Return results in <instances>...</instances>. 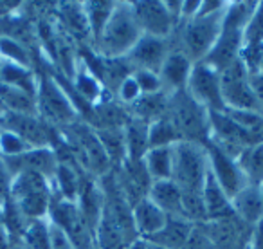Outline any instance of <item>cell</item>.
Instances as JSON below:
<instances>
[{
	"mask_svg": "<svg viewBox=\"0 0 263 249\" xmlns=\"http://www.w3.org/2000/svg\"><path fill=\"white\" fill-rule=\"evenodd\" d=\"M141 37L143 31L134 15L132 2H116V8L106 26L92 42L94 55L106 60L126 58V55L134 49Z\"/></svg>",
	"mask_w": 263,
	"mask_h": 249,
	"instance_id": "cell-1",
	"label": "cell"
},
{
	"mask_svg": "<svg viewBox=\"0 0 263 249\" xmlns=\"http://www.w3.org/2000/svg\"><path fill=\"white\" fill-rule=\"evenodd\" d=\"M223 9L213 15H197L195 19L180 24L172 37L173 47L180 49L193 63L202 62L215 47L222 33Z\"/></svg>",
	"mask_w": 263,
	"mask_h": 249,
	"instance_id": "cell-2",
	"label": "cell"
},
{
	"mask_svg": "<svg viewBox=\"0 0 263 249\" xmlns=\"http://www.w3.org/2000/svg\"><path fill=\"white\" fill-rule=\"evenodd\" d=\"M36 112L40 119H44L56 130H62L81 119L65 87L60 83L58 78L49 74L38 78Z\"/></svg>",
	"mask_w": 263,
	"mask_h": 249,
	"instance_id": "cell-3",
	"label": "cell"
},
{
	"mask_svg": "<svg viewBox=\"0 0 263 249\" xmlns=\"http://www.w3.org/2000/svg\"><path fill=\"white\" fill-rule=\"evenodd\" d=\"M168 116L179 130L182 141L205 145L209 141L211 121L209 110L197 103L186 91L170 94Z\"/></svg>",
	"mask_w": 263,
	"mask_h": 249,
	"instance_id": "cell-4",
	"label": "cell"
},
{
	"mask_svg": "<svg viewBox=\"0 0 263 249\" xmlns=\"http://www.w3.org/2000/svg\"><path fill=\"white\" fill-rule=\"evenodd\" d=\"M209 173L208 148L205 145L180 141L173 147L172 181L182 191L200 193Z\"/></svg>",
	"mask_w": 263,
	"mask_h": 249,
	"instance_id": "cell-5",
	"label": "cell"
},
{
	"mask_svg": "<svg viewBox=\"0 0 263 249\" xmlns=\"http://www.w3.org/2000/svg\"><path fill=\"white\" fill-rule=\"evenodd\" d=\"M49 220L69 235L76 249H96V231L83 217L78 202L63 201L54 195L49 209Z\"/></svg>",
	"mask_w": 263,
	"mask_h": 249,
	"instance_id": "cell-6",
	"label": "cell"
},
{
	"mask_svg": "<svg viewBox=\"0 0 263 249\" xmlns=\"http://www.w3.org/2000/svg\"><path fill=\"white\" fill-rule=\"evenodd\" d=\"M2 129L20 136L33 148H52L54 139H60V130L52 129L36 114L2 112Z\"/></svg>",
	"mask_w": 263,
	"mask_h": 249,
	"instance_id": "cell-7",
	"label": "cell"
},
{
	"mask_svg": "<svg viewBox=\"0 0 263 249\" xmlns=\"http://www.w3.org/2000/svg\"><path fill=\"white\" fill-rule=\"evenodd\" d=\"M249 76L251 74L247 73V69L240 60L220 73V87H222V99L226 109L259 112Z\"/></svg>",
	"mask_w": 263,
	"mask_h": 249,
	"instance_id": "cell-8",
	"label": "cell"
},
{
	"mask_svg": "<svg viewBox=\"0 0 263 249\" xmlns=\"http://www.w3.org/2000/svg\"><path fill=\"white\" fill-rule=\"evenodd\" d=\"M186 92L209 112L226 110L222 99V87H220V73L209 67L208 63H195L191 69L190 80H187Z\"/></svg>",
	"mask_w": 263,
	"mask_h": 249,
	"instance_id": "cell-9",
	"label": "cell"
},
{
	"mask_svg": "<svg viewBox=\"0 0 263 249\" xmlns=\"http://www.w3.org/2000/svg\"><path fill=\"white\" fill-rule=\"evenodd\" d=\"M132 9L143 34L157 38H172L177 31V20L168 11L164 2L141 0L132 2Z\"/></svg>",
	"mask_w": 263,
	"mask_h": 249,
	"instance_id": "cell-10",
	"label": "cell"
},
{
	"mask_svg": "<svg viewBox=\"0 0 263 249\" xmlns=\"http://www.w3.org/2000/svg\"><path fill=\"white\" fill-rule=\"evenodd\" d=\"M202 227L216 249H245L252 240V227L241 222L236 215L208 220Z\"/></svg>",
	"mask_w": 263,
	"mask_h": 249,
	"instance_id": "cell-11",
	"label": "cell"
},
{
	"mask_svg": "<svg viewBox=\"0 0 263 249\" xmlns=\"http://www.w3.org/2000/svg\"><path fill=\"white\" fill-rule=\"evenodd\" d=\"M173 49L172 38H157L143 34L134 49L126 55V62L134 70H154L159 73L168 52Z\"/></svg>",
	"mask_w": 263,
	"mask_h": 249,
	"instance_id": "cell-12",
	"label": "cell"
},
{
	"mask_svg": "<svg viewBox=\"0 0 263 249\" xmlns=\"http://www.w3.org/2000/svg\"><path fill=\"white\" fill-rule=\"evenodd\" d=\"M208 148V161H209V173L213 175V179L222 186V190L229 195L231 199L247 184L241 168L238 165L236 159L229 157L223 152H220L213 145H205Z\"/></svg>",
	"mask_w": 263,
	"mask_h": 249,
	"instance_id": "cell-13",
	"label": "cell"
},
{
	"mask_svg": "<svg viewBox=\"0 0 263 249\" xmlns=\"http://www.w3.org/2000/svg\"><path fill=\"white\" fill-rule=\"evenodd\" d=\"M4 163H6V168L11 173V177H15L20 172H36L40 175L47 177L49 181H52L56 168H58V155H56L54 148L51 147L31 148V150H27L22 155L6 157Z\"/></svg>",
	"mask_w": 263,
	"mask_h": 249,
	"instance_id": "cell-14",
	"label": "cell"
},
{
	"mask_svg": "<svg viewBox=\"0 0 263 249\" xmlns=\"http://www.w3.org/2000/svg\"><path fill=\"white\" fill-rule=\"evenodd\" d=\"M241 47H243V31L222 27V33H220L215 47L202 62L208 63L209 67H213L218 73H222L223 69H227L229 65L240 60Z\"/></svg>",
	"mask_w": 263,
	"mask_h": 249,
	"instance_id": "cell-15",
	"label": "cell"
},
{
	"mask_svg": "<svg viewBox=\"0 0 263 249\" xmlns=\"http://www.w3.org/2000/svg\"><path fill=\"white\" fill-rule=\"evenodd\" d=\"M193 65L195 63L191 62L180 49L173 47L172 51L168 52V56H166L161 70H159V76H161L164 92L173 94V92L186 91V85H187V80H190Z\"/></svg>",
	"mask_w": 263,
	"mask_h": 249,
	"instance_id": "cell-16",
	"label": "cell"
},
{
	"mask_svg": "<svg viewBox=\"0 0 263 249\" xmlns=\"http://www.w3.org/2000/svg\"><path fill=\"white\" fill-rule=\"evenodd\" d=\"M170 217L162 211L159 206H155L148 197L141 199L139 202L132 206V222L136 229L137 237L150 240L152 237L159 233L168 222Z\"/></svg>",
	"mask_w": 263,
	"mask_h": 249,
	"instance_id": "cell-17",
	"label": "cell"
},
{
	"mask_svg": "<svg viewBox=\"0 0 263 249\" xmlns=\"http://www.w3.org/2000/svg\"><path fill=\"white\" fill-rule=\"evenodd\" d=\"M233 213L241 220L243 224H247L249 227L254 229V226L263 219V201L259 197V190L254 184H245L233 199Z\"/></svg>",
	"mask_w": 263,
	"mask_h": 249,
	"instance_id": "cell-18",
	"label": "cell"
},
{
	"mask_svg": "<svg viewBox=\"0 0 263 249\" xmlns=\"http://www.w3.org/2000/svg\"><path fill=\"white\" fill-rule=\"evenodd\" d=\"M146 197L150 199L155 206H159L168 217L184 219L182 217V190H180L172 179L152 183Z\"/></svg>",
	"mask_w": 263,
	"mask_h": 249,
	"instance_id": "cell-19",
	"label": "cell"
},
{
	"mask_svg": "<svg viewBox=\"0 0 263 249\" xmlns=\"http://www.w3.org/2000/svg\"><path fill=\"white\" fill-rule=\"evenodd\" d=\"M202 201H204L208 220H218V219H226V217L234 215L231 197L222 190V186L213 179L211 173H208V179H205L204 188H202Z\"/></svg>",
	"mask_w": 263,
	"mask_h": 249,
	"instance_id": "cell-20",
	"label": "cell"
},
{
	"mask_svg": "<svg viewBox=\"0 0 263 249\" xmlns=\"http://www.w3.org/2000/svg\"><path fill=\"white\" fill-rule=\"evenodd\" d=\"M195 224H191L186 219L179 217H170L161 231L155 237H152L148 242H154L157 245H162L164 249H184Z\"/></svg>",
	"mask_w": 263,
	"mask_h": 249,
	"instance_id": "cell-21",
	"label": "cell"
},
{
	"mask_svg": "<svg viewBox=\"0 0 263 249\" xmlns=\"http://www.w3.org/2000/svg\"><path fill=\"white\" fill-rule=\"evenodd\" d=\"M38 78L40 76H36L31 67L16 65V63L0 60V83L20 88V91L27 92V94L36 98Z\"/></svg>",
	"mask_w": 263,
	"mask_h": 249,
	"instance_id": "cell-22",
	"label": "cell"
},
{
	"mask_svg": "<svg viewBox=\"0 0 263 249\" xmlns=\"http://www.w3.org/2000/svg\"><path fill=\"white\" fill-rule=\"evenodd\" d=\"M124 143H126L128 161H143L146 152L150 150L148 124L144 121L130 116V119L124 124Z\"/></svg>",
	"mask_w": 263,
	"mask_h": 249,
	"instance_id": "cell-23",
	"label": "cell"
},
{
	"mask_svg": "<svg viewBox=\"0 0 263 249\" xmlns=\"http://www.w3.org/2000/svg\"><path fill=\"white\" fill-rule=\"evenodd\" d=\"M168 101H170L168 92L141 96L137 99V103H134L128 109V112H130L132 117H136V119H141L146 124H150L168 114Z\"/></svg>",
	"mask_w": 263,
	"mask_h": 249,
	"instance_id": "cell-24",
	"label": "cell"
},
{
	"mask_svg": "<svg viewBox=\"0 0 263 249\" xmlns=\"http://www.w3.org/2000/svg\"><path fill=\"white\" fill-rule=\"evenodd\" d=\"M143 166L152 183L168 181L173 173V147L150 148L143 157Z\"/></svg>",
	"mask_w": 263,
	"mask_h": 249,
	"instance_id": "cell-25",
	"label": "cell"
},
{
	"mask_svg": "<svg viewBox=\"0 0 263 249\" xmlns=\"http://www.w3.org/2000/svg\"><path fill=\"white\" fill-rule=\"evenodd\" d=\"M0 110L16 114H36V98L20 88L0 83Z\"/></svg>",
	"mask_w": 263,
	"mask_h": 249,
	"instance_id": "cell-26",
	"label": "cell"
},
{
	"mask_svg": "<svg viewBox=\"0 0 263 249\" xmlns=\"http://www.w3.org/2000/svg\"><path fill=\"white\" fill-rule=\"evenodd\" d=\"M148 141H150V148H162V147H175L177 143L182 141V137H180L173 121L166 114L164 117L148 124Z\"/></svg>",
	"mask_w": 263,
	"mask_h": 249,
	"instance_id": "cell-27",
	"label": "cell"
},
{
	"mask_svg": "<svg viewBox=\"0 0 263 249\" xmlns=\"http://www.w3.org/2000/svg\"><path fill=\"white\" fill-rule=\"evenodd\" d=\"M103 150L106 152L110 163L116 166L126 161V143H124V127L123 129H101L96 130Z\"/></svg>",
	"mask_w": 263,
	"mask_h": 249,
	"instance_id": "cell-28",
	"label": "cell"
},
{
	"mask_svg": "<svg viewBox=\"0 0 263 249\" xmlns=\"http://www.w3.org/2000/svg\"><path fill=\"white\" fill-rule=\"evenodd\" d=\"M236 161L247 184L259 186L263 183V143L247 148Z\"/></svg>",
	"mask_w": 263,
	"mask_h": 249,
	"instance_id": "cell-29",
	"label": "cell"
},
{
	"mask_svg": "<svg viewBox=\"0 0 263 249\" xmlns=\"http://www.w3.org/2000/svg\"><path fill=\"white\" fill-rule=\"evenodd\" d=\"M83 13L88 24V31H90L92 42L99 37L103 27L106 26L110 15H112L116 2H83Z\"/></svg>",
	"mask_w": 263,
	"mask_h": 249,
	"instance_id": "cell-30",
	"label": "cell"
},
{
	"mask_svg": "<svg viewBox=\"0 0 263 249\" xmlns=\"http://www.w3.org/2000/svg\"><path fill=\"white\" fill-rule=\"evenodd\" d=\"M0 60L11 62L16 65L31 67V55L27 47L13 37L0 34Z\"/></svg>",
	"mask_w": 263,
	"mask_h": 249,
	"instance_id": "cell-31",
	"label": "cell"
},
{
	"mask_svg": "<svg viewBox=\"0 0 263 249\" xmlns=\"http://www.w3.org/2000/svg\"><path fill=\"white\" fill-rule=\"evenodd\" d=\"M22 242L29 249H49V220H33L27 226Z\"/></svg>",
	"mask_w": 263,
	"mask_h": 249,
	"instance_id": "cell-32",
	"label": "cell"
},
{
	"mask_svg": "<svg viewBox=\"0 0 263 249\" xmlns=\"http://www.w3.org/2000/svg\"><path fill=\"white\" fill-rule=\"evenodd\" d=\"M31 148L33 147H29L20 136L2 129V132H0V157H16V155L26 154Z\"/></svg>",
	"mask_w": 263,
	"mask_h": 249,
	"instance_id": "cell-33",
	"label": "cell"
},
{
	"mask_svg": "<svg viewBox=\"0 0 263 249\" xmlns=\"http://www.w3.org/2000/svg\"><path fill=\"white\" fill-rule=\"evenodd\" d=\"M114 96H116V101L121 103L124 109H130L134 103H137V99L143 96V92H141L139 85H137L136 78H134V73H132L126 80L121 81V85L117 87Z\"/></svg>",
	"mask_w": 263,
	"mask_h": 249,
	"instance_id": "cell-34",
	"label": "cell"
},
{
	"mask_svg": "<svg viewBox=\"0 0 263 249\" xmlns=\"http://www.w3.org/2000/svg\"><path fill=\"white\" fill-rule=\"evenodd\" d=\"M243 44H263V2H258L243 33Z\"/></svg>",
	"mask_w": 263,
	"mask_h": 249,
	"instance_id": "cell-35",
	"label": "cell"
},
{
	"mask_svg": "<svg viewBox=\"0 0 263 249\" xmlns=\"http://www.w3.org/2000/svg\"><path fill=\"white\" fill-rule=\"evenodd\" d=\"M134 78H136L143 96L164 92V87H162L159 73H154V70H134Z\"/></svg>",
	"mask_w": 263,
	"mask_h": 249,
	"instance_id": "cell-36",
	"label": "cell"
},
{
	"mask_svg": "<svg viewBox=\"0 0 263 249\" xmlns=\"http://www.w3.org/2000/svg\"><path fill=\"white\" fill-rule=\"evenodd\" d=\"M49 220V219H47ZM49 249H76L69 235L49 220Z\"/></svg>",
	"mask_w": 263,
	"mask_h": 249,
	"instance_id": "cell-37",
	"label": "cell"
},
{
	"mask_svg": "<svg viewBox=\"0 0 263 249\" xmlns=\"http://www.w3.org/2000/svg\"><path fill=\"white\" fill-rule=\"evenodd\" d=\"M184 249H216V247L211 242V238L208 237V233L204 231L202 224H195V227H193V231H191Z\"/></svg>",
	"mask_w": 263,
	"mask_h": 249,
	"instance_id": "cell-38",
	"label": "cell"
},
{
	"mask_svg": "<svg viewBox=\"0 0 263 249\" xmlns=\"http://www.w3.org/2000/svg\"><path fill=\"white\" fill-rule=\"evenodd\" d=\"M11 173L6 168L4 159L0 157V206H4L8 202L9 195H11Z\"/></svg>",
	"mask_w": 263,
	"mask_h": 249,
	"instance_id": "cell-39",
	"label": "cell"
},
{
	"mask_svg": "<svg viewBox=\"0 0 263 249\" xmlns=\"http://www.w3.org/2000/svg\"><path fill=\"white\" fill-rule=\"evenodd\" d=\"M249 80H251V88H252V94H254L256 103H258V109L263 114V73L251 74Z\"/></svg>",
	"mask_w": 263,
	"mask_h": 249,
	"instance_id": "cell-40",
	"label": "cell"
},
{
	"mask_svg": "<svg viewBox=\"0 0 263 249\" xmlns=\"http://www.w3.org/2000/svg\"><path fill=\"white\" fill-rule=\"evenodd\" d=\"M9 233H8V226H6L4 220V211H2V206H0V249H9Z\"/></svg>",
	"mask_w": 263,
	"mask_h": 249,
	"instance_id": "cell-41",
	"label": "cell"
},
{
	"mask_svg": "<svg viewBox=\"0 0 263 249\" xmlns=\"http://www.w3.org/2000/svg\"><path fill=\"white\" fill-rule=\"evenodd\" d=\"M124 249H148V240H144V238L137 237L136 240H132L130 244H128Z\"/></svg>",
	"mask_w": 263,
	"mask_h": 249,
	"instance_id": "cell-42",
	"label": "cell"
},
{
	"mask_svg": "<svg viewBox=\"0 0 263 249\" xmlns=\"http://www.w3.org/2000/svg\"><path fill=\"white\" fill-rule=\"evenodd\" d=\"M148 249H164V247H162V245L154 244V242H148Z\"/></svg>",
	"mask_w": 263,
	"mask_h": 249,
	"instance_id": "cell-43",
	"label": "cell"
},
{
	"mask_svg": "<svg viewBox=\"0 0 263 249\" xmlns=\"http://www.w3.org/2000/svg\"><path fill=\"white\" fill-rule=\"evenodd\" d=\"M258 190H259V197H261V201H263V183L258 186Z\"/></svg>",
	"mask_w": 263,
	"mask_h": 249,
	"instance_id": "cell-44",
	"label": "cell"
},
{
	"mask_svg": "<svg viewBox=\"0 0 263 249\" xmlns=\"http://www.w3.org/2000/svg\"><path fill=\"white\" fill-rule=\"evenodd\" d=\"M0 132H2V114H0Z\"/></svg>",
	"mask_w": 263,
	"mask_h": 249,
	"instance_id": "cell-45",
	"label": "cell"
},
{
	"mask_svg": "<svg viewBox=\"0 0 263 249\" xmlns=\"http://www.w3.org/2000/svg\"><path fill=\"white\" fill-rule=\"evenodd\" d=\"M261 73H263V67H261Z\"/></svg>",
	"mask_w": 263,
	"mask_h": 249,
	"instance_id": "cell-46",
	"label": "cell"
}]
</instances>
